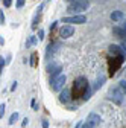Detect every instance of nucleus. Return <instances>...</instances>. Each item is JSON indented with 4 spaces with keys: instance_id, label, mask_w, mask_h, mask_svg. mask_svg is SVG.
<instances>
[{
    "instance_id": "obj_1",
    "label": "nucleus",
    "mask_w": 126,
    "mask_h": 128,
    "mask_svg": "<svg viewBox=\"0 0 126 128\" xmlns=\"http://www.w3.org/2000/svg\"><path fill=\"white\" fill-rule=\"evenodd\" d=\"M90 6V3L87 2V0H82V2H73V3H68L67 6V11L74 14V15H79V12H84L87 11Z\"/></svg>"
},
{
    "instance_id": "obj_2",
    "label": "nucleus",
    "mask_w": 126,
    "mask_h": 128,
    "mask_svg": "<svg viewBox=\"0 0 126 128\" xmlns=\"http://www.w3.org/2000/svg\"><path fill=\"white\" fill-rule=\"evenodd\" d=\"M88 82H87V79L85 78H77V79H74V87H73V90H74V98L76 96H84L85 94V92L88 90Z\"/></svg>"
},
{
    "instance_id": "obj_3",
    "label": "nucleus",
    "mask_w": 126,
    "mask_h": 128,
    "mask_svg": "<svg viewBox=\"0 0 126 128\" xmlns=\"http://www.w3.org/2000/svg\"><path fill=\"white\" fill-rule=\"evenodd\" d=\"M65 79H67V78H65L64 73L58 75L56 78H52V81H50V88L55 90V92L62 90V88H64V84H65Z\"/></svg>"
},
{
    "instance_id": "obj_4",
    "label": "nucleus",
    "mask_w": 126,
    "mask_h": 128,
    "mask_svg": "<svg viewBox=\"0 0 126 128\" xmlns=\"http://www.w3.org/2000/svg\"><path fill=\"white\" fill-rule=\"evenodd\" d=\"M100 120H102V118L99 114L91 113V114H88V118H87L85 124L82 125V128H97L100 125Z\"/></svg>"
},
{
    "instance_id": "obj_5",
    "label": "nucleus",
    "mask_w": 126,
    "mask_h": 128,
    "mask_svg": "<svg viewBox=\"0 0 126 128\" xmlns=\"http://www.w3.org/2000/svg\"><path fill=\"white\" fill-rule=\"evenodd\" d=\"M61 70H62V66H61L59 62H55L53 60H52V62H50V61L47 62V72L52 75V78H56L58 75H61V73H59Z\"/></svg>"
},
{
    "instance_id": "obj_6",
    "label": "nucleus",
    "mask_w": 126,
    "mask_h": 128,
    "mask_svg": "<svg viewBox=\"0 0 126 128\" xmlns=\"http://www.w3.org/2000/svg\"><path fill=\"white\" fill-rule=\"evenodd\" d=\"M87 22V17L82 14L79 15H71V17H65L62 18V23H76V24H84Z\"/></svg>"
},
{
    "instance_id": "obj_7",
    "label": "nucleus",
    "mask_w": 126,
    "mask_h": 128,
    "mask_svg": "<svg viewBox=\"0 0 126 128\" xmlns=\"http://www.w3.org/2000/svg\"><path fill=\"white\" fill-rule=\"evenodd\" d=\"M74 34V28L73 26H62L61 29H59V37L61 38H68V37H71Z\"/></svg>"
},
{
    "instance_id": "obj_8",
    "label": "nucleus",
    "mask_w": 126,
    "mask_h": 128,
    "mask_svg": "<svg viewBox=\"0 0 126 128\" xmlns=\"http://www.w3.org/2000/svg\"><path fill=\"white\" fill-rule=\"evenodd\" d=\"M109 54H113V55H116V56H119V58H125L123 49H122V47H119V46H116V44H111V46H109Z\"/></svg>"
},
{
    "instance_id": "obj_9",
    "label": "nucleus",
    "mask_w": 126,
    "mask_h": 128,
    "mask_svg": "<svg viewBox=\"0 0 126 128\" xmlns=\"http://www.w3.org/2000/svg\"><path fill=\"white\" fill-rule=\"evenodd\" d=\"M111 96H109V99H114L117 104H120L122 102V96H123V92L122 90H117V88H113L111 90V93H109Z\"/></svg>"
},
{
    "instance_id": "obj_10",
    "label": "nucleus",
    "mask_w": 126,
    "mask_h": 128,
    "mask_svg": "<svg viewBox=\"0 0 126 128\" xmlns=\"http://www.w3.org/2000/svg\"><path fill=\"white\" fill-rule=\"evenodd\" d=\"M70 99H71V98H70V90H67V88H64V90H62V92H61V94H59V101L65 104V102H68Z\"/></svg>"
},
{
    "instance_id": "obj_11",
    "label": "nucleus",
    "mask_w": 126,
    "mask_h": 128,
    "mask_svg": "<svg viewBox=\"0 0 126 128\" xmlns=\"http://www.w3.org/2000/svg\"><path fill=\"white\" fill-rule=\"evenodd\" d=\"M113 34H116V35H117V37H120L122 40H123V38H126V30H125L123 28H117V26H116V28H113Z\"/></svg>"
},
{
    "instance_id": "obj_12",
    "label": "nucleus",
    "mask_w": 126,
    "mask_h": 128,
    "mask_svg": "<svg viewBox=\"0 0 126 128\" xmlns=\"http://www.w3.org/2000/svg\"><path fill=\"white\" fill-rule=\"evenodd\" d=\"M111 18H113L114 22H120V20L123 18V12H122V11H114V12L111 14Z\"/></svg>"
},
{
    "instance_id": "obj_13",
    "label": "nucleus",
    "mask_w": 126,
    "mask_h": 128,
    "mask_svg": "<svg viewBox=\"0 0 126 128\" xmlns=\"http://www.w3.org/2000/svg\"><path fill=\"white\" fill-rule=\"evenodd\" d=\"M17 119H18V113L15 111V113H12V114H11V118H9V124H11V125H14L15 122H17Z\"/></svg>"
},
{
    "instance_id": "obj_14",
    "label": "nucleus",
    "mask_w": 126,
    "mask_h": 128,
    "mask_svg": "<svg viewBox=\"0 0 126 128\" xmlns=\"http://www.w3.org/2000/svg\"><path fill=\"white\" fill-rule=\"evenodd\" d=\"M119 87H120V90L123 92V94H126V81H125V79L119 82Z\"/></svg>"
},
{
    "instance_id": "obj_15",
    "label": "nucleus",
    "mask_w": 126,
    "mask_h": 128,
    "mask_svg": "<svg viewBox=\"0 0 126 128\" xmlns=\"http://www.w3.org/2000/svg\"><path fill=\"white\" fill-rule=\"evenodd\" d=\"M3 114H5V104L0 105V118H3Z\"/></svg>"
},
{
    "instance_id": "obj_16",
    "label": "nucleus",
    "mask_w": 126,
    "mask_h": 128,
    "mask_svg": "<svg viewBox=\"0 0 126 128\" xmlns=\"http://www.w3.org/2000/svg\"><path fill=\"white\" fill-rule=\"evenodd\" d=\"M90 94H91V90H90V87H88V90H87L85 94H84V99H88V98H90Z\"/></svg>"
},
{
    "instance_id": "obj_17",
    "label": "nucleus",
    "mask_w": 126,
    "mask_h": 128,
    "mask_svg": "<svg viewBox=\"0 0 126 128\" xmlns=\"http://www.w3.org/2000/svg\"><path fill=\"white\" fill-rule=\"evenodd\" d=\"M24 2H26V0H17V8H21L24 5Z\"/></svg>"
},
{
    "instance_id": "obj_18",
    "label": "nucleus",
    "mask_w": 126,
    "mask_h": 128,
    "mask_svg": "<svg viewBox=\"0 0 126 128\" xmlns=\"http://www.w3.org/2000/svg\"><path fill=\"white\" fill-rule=\"evenodd\" d=\"M0 23H2V24L5 23V15H3V11L0 12Z\"/></svg>"
},
{
    "instance_id": "obj_19",
    "label": "nucleus",
    "mask_w": 126,
    "mask_h": 128,
    "mask_svg": "<svg viewBox=\"0 0 126 128\" xmlns=\"http://www.w3.org/2000/svg\"><path fill=\"white\" fill-rule=\"evenodd\" d=\"M122 49H123V50H126V38H123V40H122Z\"/></svg>"
},
{
    "instance_id": "obj_20",
    "label": "nucleus",
    "mask_w": 126,
    "mask_h": 128,
    "mask_svg": "<svg viewBox=\"0 0 126 128\" xmlns=\"http://www.w3.org/2000/svg\"><path fill=\"white\" fill-rule=\"evenodd\" d=\"M11 3H12V0H3V5L5 6H11Z\"/></svg>"
},
{
    "instance_id": "obj_21",
    "label": "nucleus",
    "mask_w": 126,
    "mask_h": 128,
    "mask_svg": "<svg viewBox=\"0 0 126 128\" xmlns=\"http://www.w3.org/2000/svg\"><path fill=\"white\" fill-rule=\"evenodd\" d=\"M38 38H40V40L44 38V30H40V32H38Z\"/></svg>"
},
{
    "instance_id": "obj_22",
    "label": "nucleus",
    "mask_w": 126,
    "mask_h": 128,
    "mask_svg": "<svg viewBox=\"0 0 126 128\" xmlns=\"http://www.w3.org/2000/svg\"><path fill=\"white\" fill-rule=\"evenodd\" d=\"M43 128H49V122L47 120H43Z\"/></svg>"
},
{
    "instance_id": "obj_23",
    "label": "nucleus",
    "mask_w": 126,
    "mask_h": 128,
    "mask_svg": "<svg viewBox=\"0 0 126 128\" xmlns=\"http://www.w3.org/2000/svg\"><path fill=\"white\" fill-rule=\"evenodd\" d=\"M3 66H5V60H3V56H2V58H0V67L3 69Z\"/></svg>"
},
{
    "instance_id": "obj_24",
    "label": "nucleus",
    "mask_w": 126,
    "mask_h": 128,
    "mask_svg": "<svg viewBox=\"0 0 126 128\" xmlns=\"http://www.w3.org/2000/svg\"><path fill=\"white\" fill-rule=\"evenodd\" d=\"M26 125H27V118H26V119H24V120H23V122H21V126H23V128H24V126H26Z\"/></svg>"
},
{
    "instance_id": "obj_25",
    "label": "nucleus",
    "mask_w": 126,
    "mask_h": 128,
    "mask_svg": "<svg viewBox=\"0 0 126 128\" xmlns=\"http://www.w3.org/2000/svg\"><path fill=\"white\" fill-rule=\"evenodd\" d=\"M15 88H17V82H14V84H12V87H11V90H15Z\"/></svg>"
},
{
    "instance_id": "obj_26",
    "label": "nucleus",
    "mask_w": 126,
    "mask_h": 128,
    "mask_svg": "<svg viewBox=\"0 0 126 128\" xmlns=\"http://www.w3.org/2000/svg\"><path fill=\"white\" fill-rule=\"evenodd\" d=\"M123 29H125V30H126V23H125V24H123Z\"/></svg>"
}]
</instances>
